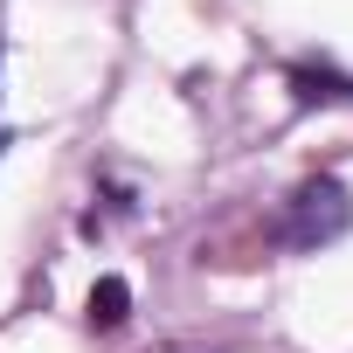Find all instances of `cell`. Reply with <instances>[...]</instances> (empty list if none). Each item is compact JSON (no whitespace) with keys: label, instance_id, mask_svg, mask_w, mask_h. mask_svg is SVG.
I'll return each mask as SVG.
<instances>
[{"label":"cell","instance_id":"obj_1","mask_svg":"<svg viewBox=\"0 0 353 353\" xmlns=\"http://www.w3.org/2000/svg\"><path fill=\"white\" fill-rule=\"evenodd\" d=\"M353 229V194L332 181V173H319V181H298V194L284 201V243L291 250H325L332 236Z\"/></svg>","mask_w":353,"mask_h":353},{"label":"cell","instance_id":"obj_2","mask_svg":"<svg viewBox=\"0 0 353 353\" xmlns=\"http://www.w3.org/2000/svg\"><path fill=\"white\" fill-rule=\"evenodd\" d=\"M291 97H298V104H353V77H332V70L298 63V70H291Z\"/></svg>","mask_w":353,"mask_h":353},{"label":"cell","instance_id":"obj_3","mask_svg":"<svg viewBox=\"0 0 353 353\" xmlns=\"http://www.w3.org/2000/svg\"><path fill=\"white\" fill-rule=\"evenodd\" d=\"M125 319H132V284L125 277H97L90 284V325L97 332H118Z\"/></svg>","mask_w":353,"mask_h":353},{"label":"cell","instance_id":"obj_4","mask_svg":"<svg viewBox=\"0 0 353 353\" xmlns=\"http://www.w3.org/2000/svg\"><path fill=\"white\" fill-rule=\"evenodd\" d=\"M0 145H8V139H0Z\"/></svg>","mask_w":353,"mask_h":353}]
</instances>
